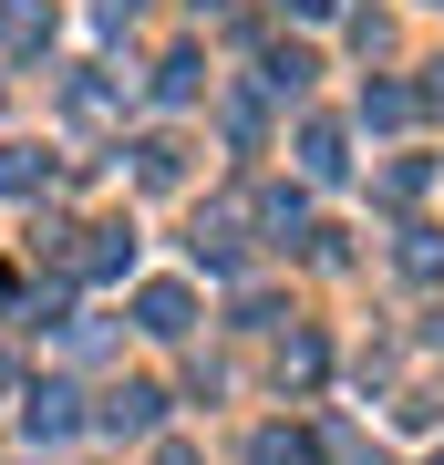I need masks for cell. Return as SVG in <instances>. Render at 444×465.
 <instances>
[{
  "mask_svg": "<svg viewBox=\"0 0 444 465\" xmlns=\"http://www.w3.org/2000/svg\"><path fill=\"white\" fill-rule=\"evenodd\" d=\"M83 238H94V249L73 259L83 280H124V269H134V228H83Z\"/></svg>",
  "mask_w": 444,
  "mask_h": 465,
  "instance_id": "cell-1",
  "label": "cell"
},
{
  "mask_svg": "<svg viewBox=\"0 0 444 465\" xmlns=\"http://www.w3.org/2000/svg\"><path fill=\"white\" fill-rule=\"evenodd\" d=\"M0 42H11V52L52 42V0H0Z\"/></svg>",
  "mask_w": 444,
  "mask_h": 465,
  "instance_id": "cell-4",
  "label": "cell"
},
{
  "mask_svg": "<svg viewBox=\"0 0 444 465\" xmlns=\"http://www.w3.org/2000/svg\"><path fill=\"white\" fill-rule=\"evenodd\" d=\"M155 403H165V393H145V382L104 393V434H155Z\"/></svg>",
  "mask_w": 444,
  "mask_h": 465,
  "instance_id": "cell-3",
  "label": "cell"
},
{
  "mask_svg": "<svg viewBox=\"0 0 444 465\" xmlns=\"http://www.w3.org/2000/svg\"><path fill=\"white\" fill-rule=\"evenodd\" d=\"M403 269H413V280H444V238L413 228V238H403Z\"/></svg>",
  "mask_w": 444,
  "mask_h": 465,
  "instance_id": "cell-9",
  "label": "cell"
},
{
  "mask_svg": "<svg viewBox=\"0 0 444 465\" xmlns=\"http://www.w3.org/2000/svg\"><path fill=\"white\" fill-rule=\"evenodd\" d=\"M290 11H300V21H321V11H331V0H290Z\"/></svg>",
  "mask_w": 444,
  "mask_h": 465,
  "instance_id": "cell-13",
  "label": "cell"
},
{
  "mask_svg": "<svg viewBox=\"0 0 444 465\" xmlns=\"http://www.w3.org/2000/svg\"><path fill=\"white\" fill-rule=\"evenodd\" d=\"M259 465H311V434H290V424H269V434H259Z\"/></svg>",
  "mask_w": 444,
  "mask_h": 465,
  "instance_id": "cell-10",
  "label": "cell"
},
{
  "mask_svg": "<svg viewBox=\"0 0 444 465\" xmlns=\"http://www.w3.org/2000/svg\"><path fill=\"white\" fill-rule=\"evenodd\" d=\"M21 424H32V434H73V393H63V382H42V393L21 403Z\"/></svg>",
  "mask_w": 444,
  "mask_h": 465,
  "instance_id": "cell-5",
  "label": "cell"
},
{
  "mask_svg": "<svg viewBox=\"0 0 444 465\" xmlns=\"http://www.w3.org/2000/svg\"><path fill=\"white\" fill-rule=\"evenodd\" d=\"M155 94H165V104H186V94H197V52H176V63L155 73Z\"/></svg>",
  "mask_w": 444,
  "mask_h": 465,
  "instance_id": "cell-11",
  "label": "cell"
},
{
  "mask_svg": "<svg viewBox=\"0 0 444 465\" xmlns=\"http://www.w3.org/2000/svg\"><path fill=\"white\" fill-rule=\"evenodd\" d=\"M300 166H311V176H341L351 166V155H341V124H311V134H300Z\"/></svg>",
  "mask_w": 444,
  "mask_h": 465,
  "instance_id": "cell-6",
  "label": "cell"
},
{
  "mask_svg": "<svg viewBox=\"0 0 444 465\" xmlns=\"http://www.w3.org/2000/svg\"><path fill=\"white\" fill-rule=\"evenodd\" d=\"M259 84H269V94H300V84H311V52H290V42H280V52H269V73H259Z\"/></svg>",
  "mask_w": 444,
  "mask_h": 465,
  "instance_id": "cell-8",
  "label": "cell"
},
{
  "mask_svg": "<svg viewBox=\"0 0 444 465\" xmlns=\"http://www.w3.org/2000/svg\"><path fill=\"white\" fill-rule=\"evenodd\" d=\"M134 166H145V186H176V166H186V155H176V145H165V134H155V145L134 155Z\"/></svg>",
  "mask_w": 444,
  "mask_h": 465,
  "instance_id": "cell-12",
  "label": "cell"
},
{
  "mask_svg": "<svg viewBox=\"0 0 444 465\" xmlns=\"http://www.w3.org/2000/svg\"><path fill=\"white\" fill-rule=\"evenodd\" d=\"M362 124H413V94H403V84H372V94H362Z\"/></svg>",
  "mask_w": 444,
  "mask_h": 465,
  "instance_id": "cell-7",
  "label": "cell"
},
{
  "mask_svg": "<svg viewBox=\"0 0 444 465\" xmlns=\"http://www.w3.org/2000/svg\"><path fill=\"white\" fill-rule=\"evenodd\" d=\"M134 311H145V331H155V341H176V331H186V321H197V300H186L176 280H155L145 300H134Z\"/></svg>",
  "mask_w": 444,
  "mask_h": 465,
  "instance_id": "cell-2",
  "label": "cell"
}]
</instances>
